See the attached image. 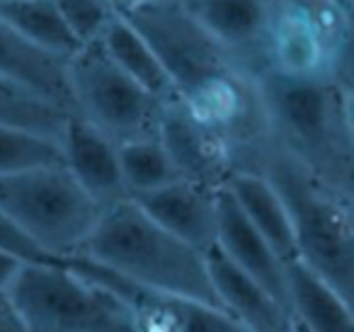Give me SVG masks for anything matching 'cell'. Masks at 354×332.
<instances>
[{"mask_svg": "<svg viewBox=\"0 0 354 332\" xmlns=\"http://www.w3.org/2000/svg\"><path fill=\"white\" fill-rule=\"evenodd\" d=\"M129 20L158 51L175 98L236 151L252 170L270 141L257 78L180 3L148 6Z\"/></svg>", "mask_w": 354, "mask_h": 332, "instance_id": "1", "label": "cell"}, {"mask_svg": "<svg viewBox=\"0 0 354 332\" xmlns=\"http://www.w3.org/2000/svg\"><path fill=\"white\" fill-rule=\"evenodd\" d=\"M80 257L151 291L218 306L204 252L162 228L131 196L102 209Z\"/></svg>", "mask_w": 354, "mask_h": 332, "instance_id": "2", "label": "cell"}, {"mask_svg": "<svg viewBox=\"0 0 354 332\" xmlns=\"http://www.w3.org/2000/svg\"><path fill=\"white\" fill-rule=\"evenodd\" d=\"M255 170L274 182L289 206L296 259L354 308V194L320 180L272 141L260 151Z\"/></svg>", "mask_w": 354, "mask_h": 332, "instance_id": "3", "label": "cell"}, {"mask_svg": "<svg viewBox=\"0 0 354 332\" xmlns=\"http://www.w3.org/2000/svg\"><path fill=\"white\" fill-rule=\"evenodd\" d=\"M270 141L328 185L354 194V138L335 80L306 83L257 73Z\"/></svg>", "mask_w": 354, "mask_h": 332, "instance_id": "4", "label": "cell"}, {"mask_svg": "<svg viewBox=\"0 0 354 332\" xmlns=\"http://www.w3.org/2000/svg\"><path fill=\"white\" fill-rule=\"evenodd\" d=\"M30 332H138L131 303L68 262H27L8 286Z\"/></svg>", "mask_w": 354, "mask_h": 332, "instance_id": "5", "label": "cell"}, {"mask_svg": "<svg viewBox=\"0 0 354 332\" xmlns=\"http://www.w3.org/2000/svg\"><path fill=\"white\" fill-rule=\"evenodd\" d=\"M0 209L56 259L80 255L102 216L64 163L0 177Z\"/></svg>", "mask_w": 354, "mask_h": 332, "instance_id": "6", "label": "cell"}, {"mask_svg": "<svg viewBox=\"0 0 354 332\" xmlns=\"http://www.w3.org/2000/svg\"><path fill=\"white\" fill-rule=\"evenodd\" d=\"M354 27V0H274L260 73L335 80L342 46Z\"/></svg>", "mask_w": 354, "mask_h": 332, "instance_id": "7", "label": "cell"}, {"mask_svg": "<svg viewBox=\"0 0 354 332\" xmlns=\"http://www.w3.org/2000/svg\"><path fill=\"white\" fill-rule=\"evenodd\" d=\"M75 114L117 146L158 136L162 100L124 73L100 39L83 44L66 64Z\"/></svg>", "mask_w": 354, "mask_h": 332, "instance_id": "8", "label": "cell"}, {"mask_svg": "<svg viewBox=\"0 0 354 332\" xmlns=\"http://www.w3.org/2000/svg\"><path fill=\"white\" fill-rule=\"evenodd\" d=\"M158 138L170 153L183 180L221 190L233 172L241 170L231 143L194 117L177 98L162 104Z\"/></svg>", "mask_w": 354, "mask_h": 332, "instance_id": "9", "label": "cell"}, {"mask_svg": "<svg viewBox=\"0 0 354 332\" xmlns=\"http://www.w3.org/2000/svg\"><path fill=\"white\" fill-rule=\"evenodd\" d=\"M153 221L207 255L216 245L218 190L199 182L177 180L160 190L131 196Z\"/></svg>", "mask_w": 354, "mask_h": 332, "instance_id": "10", "label": "cell"}, {"mask_svg": "<svg viewBox=\"0 0 354 332\" xmlns=\"http://www.w3.org/2000/svg\"><path fill=\"white\" fill-rule=\"evenodd\" d=\"M61 148L64 165L102 209L129 199L119 165V146L93 124L80 119L78 114H71L61 133Z\"/></svg>", "mask_w": 354, "mask_h": 332, "instance_id": "11", "label": "cell"}, {"mask_svg": "<svg viewBox=\"0 0 354 332\" xmlns=\"http://www.w3.org/2000/svg\"><path fill=\"white\" fill-rule=\"evenodd\" d=\"M216 248L233 264L260 282L281 306L289 311V288H286V262L274 252L265 235L248 221L231 190H218V233Z\"/></svg>", "mask_w": 354, "mask_h": 332, "instance_id": "12", "label": "cell"}, {"mask_svg": "<svg viewBox=\"0 0 354 332\" xmlns=\"http://www.w3.org/2000/svg\"><path fill=\"white\" fill-rule=\"evenodd\" d=\"M204 257L218 306L231 313L248 332H294L291 313L216 245Z\"/></svg>", "mask_w": 354, "mask_h": 332, "instance_id": "13", "label": "cell"}, {"mask_svg": "<svg viewBox=\"0 0 354 332\" xmlns=\"http://www.w3.org/2000/svg\"><path fill=\"white\" fill-rule=\"evenodd\" d=\"M274 0H189V12L257 75L265 64V35Z\"/></svg>", "mask_w": 354, "mask_h": 332, "instance_id": "14", "label": "cell"}, {"mask_svg": "<svg viewBox=\"0 0 354 332\" xmlns=\"http://www.w3.org/2000/svg\"><path fill=\"white\" fill-rule=\"evenodd\" d=\"M66 64V59L51 56L30 44L0 17V75L49 100L64 112L75 114Z\"/></svg>", "mask_w": 354, "mask_h": 332, "instance_id": "15", "label": "cell"}, {"mask_svg": "<svg viewBox=\"0 0 354 332\" xmlns=\"http://www.w3.org/2000/svg\"><path fill=\"white\" fill-rule=\"evenodd\" d=\"M233 199L252 225L265 235L267 243L274 248L284 262L296 257L294 221L284 196L274 187V182L262 170H238L226 182Z\"/></svg>", "mask_w": 354, "mask_h": 332, "instance_id": "16", "label": "cell"}, {"mask_svg": "<svg viewBox=\"0 0 354 332\" xmlns=\"http://www.w3.org/2000/svg\"><path fill=\"white\" fill-rule=\"evenodd\" d=\"M289 313L306 332H354V308L301 259L286 262Z\"/></svg>", "mask_w": 354, "mask_h": 332, "instance_id": "17", "label": "cell"}, {"mask_svg": "<svg viewBox=\"0 0 354 332\" xmlns=\"http://www.w3.org/2000/svg\"><path fill=\"white\" fill-rule=\"evenodd\" d=\"M100 42L104 44L107 54L117 61L119 68L131 75L136 83H141L148 93H153L162 102L175 100V88H172V80L162 66L160 56L131 22L117 17L102 32Z\"/></svg>", "mask_w": 354, "mask_h": 332, "instance_id": "18", "label": "cell"}, {"mask_svg": "<svg viewBox=\"0 0 354 332\" xmlns=\"http://www.w3.org/2000/svg\"><path fill=\"white\" fill-rule=\"evenodd\" d=\"M0 17L37 49L68 61L80 49L56 0H3Z\"/></svg>", "mask_w": 354, "mask_h": 332, "instance_id": "19", "label": "cell"}, {"mask_svg": "<svg viewBox=\"0 0 354 332\" xmlns=\"http://www.w3.org/2000/svg\"><path fill=\"white\" fill-rule=\"evenodd\" d=\"M119 165H122L129 196L146 194V192L160 190L170 182L183 180L170 153L165 151L158 136L122 143L119 146Z\"/></svg>", "mask_w": 354, "mask_h": 332, "instance_id": "20", "label": "cell"}, {"mask_svg": "<svg viewBox=\"0 0 354 332\" xmlns=\"http://www.w3.org/2000/svg\"><path fill=\"white\" fill-rule=\"evenodd\" d=\"M68 117V112L51 104L49 100L0 75V124H15V127L61 138Z\"/></svg>", "mask_w": 354, "mask_h": 332, "instance_id": "21", "label": "cell"}, {"mask_svg": "<svg viewBox=\"0 0 354 332\" xmlns=\"http://www.w3.org/2000/svg\"><path fill=\"white\" fill-rule=\"evenodd\" d=\"M64 163L61 138L15 124H0V177Z\"/></svg>", "mask_w": 354, "mask_h": 332, "instance_id": "22", "label": "cell"}, {"mask_svg": "<svg viewBox=\"0 0 354 332\" xmlns=\"http://www.w3.org/2000/svg\"><path fill=\"white\" fill-rule=\"evenodd\" d=\"M56 6L80 46L100 39L102 32L117 20L109 0H56Z\"/></svg>", "mask_w": 354, "mask_h": 332, "instance_id": "23", "label": "cell"}, {"mask_svg": "<svg viewBox=\"0 0 354 332\" xmlns=\"http://www.w3.org/2000/svg\"><path fill=\"white\" fill-rule=\"evenodd\" d=\"M0 250L15 255L22 262H66V259H56L46 255L39 245H35L15 223L12 219L0 209Z\"/></svg>", "mask_w": 354, "mask_h": 332, "instance_id": "24", "label": "cell"}, {"mask_svg": "<svg viewBox=\"0 0 354 332\" xmlns=\"http://www.w3.org/2000/svg\"><path fill=\"white\" fill-rule=\"evenodd\" d=\"M335 83H337V90H339V95H342L344 114H347L349 131H352V138H354V27L342 46V56H339Z\"/></svg>", "mask_w": 354, "mask_h": 332, "instance_id": "25", "label": "cell"}, {"mask_svg": "<svg viewBox=\"0 0 354 332\" xmlns=\"http://www.w3.org/2000/svg\"><path fill=\"white\" fill-rule=\"evenodd\" d=\"M0 332H30L6 291H0Z\"/></svg>", "mask_w": 354, "mask_h": 332, "instance_id": "26", "label": "cell"}, {"mask_svg": "<svg viewBox=\"0 0 354 332\" xmlns=\"http://www.w3.org/2000/svg\"><path fill=\"white\" fill-rule=\"evenodd\" d=\"M22 264H27V262H22L20 257L6 252V250H0V291H8L12 279H15L17 272L22 269Z\"/></svg>", "mask_w": 354, "mask_h": 332, "instance_id": "27", "label": "cell"}, {"mask_svg": "<svg viewBox=\"0 0 354 332\" xmlns=\"http://www.w3.org/2000/svg\"><path fill=\"white\" fill-rule=\"evenodd\" d=\"M162 3H180V6H185L189 0H148V6H162Z\"/></svg>", "mask_w": 354, "mask_h": 332, "instance_id": "28", "label": "cell"}, {"mask_svg": "<svg viewBox=\"0 0 354 332\" xmlns=\"http://www.w3.org/2000/svg\"><path fill=\"white\" fill-rule=\"evenodd\" d=\"M0 3H3V0H0Z\"/></svg>", "mask_w": 354, "mask_h": 332, "instance_id": "29", "label": "cell"}]
</instances>
